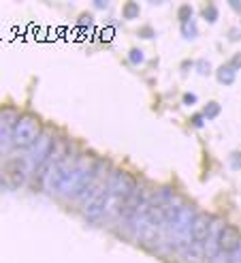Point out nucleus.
Masks as SVG:
<instances>
[{
	"instance_id": "1",
	"label": "nucleus",
	"mask_w": 241,
	"mask_h": 263,
	"mask_svg": "<svg viewBox=\"0 0 241 263\" xmlns=\"http://www.w3.org/2000/svg\"><path fill=\"white\" fill-rule=\"evenodd\" d=\"M137 178H134L132 173L128 171H122V169H117L109 175V208L113 214L120 216V210L124 206V201L128 197L134 192L137 189Z\"/></svg>"
},
{
	"instance_id": "2",
	"label": "nucleus",
	"mask_w": 241,
	"mask_h": 263,
	"mask_svg": "<svg viewBox=\"0 0 241 263\" xmlns=\"http://www.w3.org/2000/svg\"><path fill=\"white\" fill-rule=\"evenodd\" d=\"M30 169H32L30 156H13V159L7 161V165H4V169H2L0 184H4L11 191L22 189V186L28 182V175L32 173Z\"/></svg>"
},
{
	"instance_id": "3",
	"label": "nucleus",
	"mask_w": 241,
	"mask_h": 263,
	"mask_svg": "<svg viewBox=\"0 0 241 263\" xmlns=\"http://www.w3.org/2000/svg\"><path fill=\"white\" fill-rule=\"evenodd\" d=\"M39 137H41L39 118L32 114H22L17 124H15V131H13V145L15 148H22V150H28L37 143Z\"/></svg>"
},
{
	"instance_id": "4",
	"label": "nucleus",
	"mask_w": 241,
	"mask_h": 263,
	"mask_svg": "<svg viewBox=\"0 0 241 263\" xmlns=\"http://www.w3.org/2000/svg\"><path fill=\"white\" fill-rule=\"evenodd\" d=\"M17 120H20V114L15 107L11 105L0 107V152H7L13 145V131Z\"/></svg>"
},
{
	"instance_id": "5",
	"label": "nucleus",
	"mask_w": 241,
	"mask_h": 263,
	"mask_svg": "<svg viewBox=\"0 0 241 263\" xmlns=\"http://www.w3.org/2000/svg\"><path fill=\"white\" fill-rule=\"evenodd\" d=\"M107 208H109V182H107V186H103L96 195H92L90 199H86L84 214H86V218L96 220L107 212Z\"/></svg>"
},
{
	"instance_id": "6",
	"label": "nucleus",
	"mask_w": 241,
	"mask_h": 263,
	"mask_svg": "<svg viewBox=\"0 0 241 263\" xmlns=\"http://www.w3.org/2000/svg\"><path fill=\"white\" fill-rule=\"evenodd\" d=\"M75 163H77V156L73 154V152H68L66 156L60 161V163H56V167L51 169V173H49V178H47V189H49L51 192H58V186L62 184V180L66 178V175L73 171V167H75Z\"/></svg>"
},
{
	"instance_id": "7",
	"label": "nucleus",
	"mask_w": 241,
	"mask_h": 263,
	"mask_svg": "<svg viewBox=\"0 0 241 263\" xmlns=\"http://www.w3.org/2000/svg\"><path fill=\"white\" fill-rule=\"evenodd\" d=\"M218 248H220V253L233 255L235 250L241 248V233L235 227L224 225V229L220 231V238H218Z\"/></svg>"
},
{
	"instance_id": "8",
	"label": "nucleus",
	"mask_w": 241,
	"mask_h": 263,
	"mask_svg": "<svg viewBox=\"0 0 241 263\" xmlns=\"http://www.w3.org/2000/svg\"><path fill=\"white\" fill-rule=\"evenodd\" d=\"M54 142H56V139H51V133L49 131L41 133V137L37 139V143L32 145V152H30V161H32L34 167H39L41 163L47 159V154H49V150H51V145H54Z\"/></svg>"
},
{
	"instance_id": "9",
	"label": "nucleus",
	"mask_w": 241,
	"mask_h": 263,
	"mask_svg": "<svg viewBox=\"0 0 241 263\" xmlns=\"http://www.w3.org/2000/svg\"><path fill=\"white\" fill-rule=\"evenodd\" d=\"M211 216L207 214H197L195 220H192V229H190V238L192 242H198V244H205V239L209 236V229H211Z\"/></svg>"
},
{
	"instance_id": "10",
	"label": "nucleus",
	"mask_w": 241,
	"mask_h": 263,
	"mask_svg": "<svg viewBox=\"0 0 241 263\" xmlns=\"http://www.w3.org/2000/svg\"><path fill=\"white\" fill-rule=\"evenodd\" d=\"M137 238H139V244H143V246H148V248H154L156 244L160 242V229L143 223L137 231Z\"/></svg>"
},
{
	"instance_id": "11",
	"label": "nucleus",
	"mask_w": 241,
	"mask_h": 263,
	"mask_svg": "<svg viewBox=\"0 0 241 263\" xmlns=\"http://www.w3.org/2000/svg\"><path fill=\"white\" fill-rule=\"evenodd\" d=\"M181 259L184 263H201L205 259V248L198 242H190L181 248Z\"/></svg>"
},
{
	"instance_id": "12",
	"label": "nucleus",
	"mask_w": 241,
	"mask_h": 263,
	"mask_svg": "<svg viewBox=\"0 0 241 263\" xmlns=\"http://www.w3.org/2000/svg\"><path fill=\"white\" fill-rule=\"evenodd\" d=\"M218 79L222 84H233L235 81V69L233 67H220L218 69Z\"/></svg>"
},
{
	"instance_id": "13",
	"label": "nucleus",
	"mask_w": 241,
	"mask_h": 263,
	"mask_svg": "<svg viewBox=\"0 0 241 263\" xmlns=\"http://www.w3.org/2000/svg\"><path fill=\"white\" fill-rule=\"evenodd\" d=\"M134 17H139V4L128 2L124 7V20H134Z\"/></svg>"
},
{
	"instance_id": "14",
	"label": "nucleus",
	"mask_w": 241,
	"mask_h": 263,
	"mask_svg": "<svg viewBox=\"0 0 241 263\" xmlns=\"http://www.w3.org/2000/svg\"><path fill=\"white\" fill-rule=\"evenodd\" d=\"M218 114H220V105L218 103H209L207 107H205V112H203L205 118H216Z\"/></svg>"
},
{
	"instance_id": "15",
	"label": "nucleus",
	"mask_w": 241,
	"mask_h": 263,
	"mask_svg": "<svg viewBox=\"0 0 241 263\" xmlns=\"http://www.w3.org/2000/svg\"><path fill=\"white\" fill-rule=\"evenodd\" d=\"M209 263H231V255H226V253H218V255L211 257Z\"/></svg>"
},
{
	"instance_id": "16",
	"label": "nucleus",
	"mask_w": 241,
	"mask_h": 263,
	"mask_svg": "<svg viewBox=\"0 0 241 263\" xmlns=\"http://www.w3.org/2000/svg\"><path fill=\"white\" fill-rule=\"evenodd\" d=\"M190 17H192V9L188 7V4H184V7L179 9V20L184 22V24H188V20H190Z\"/></svg>"
},
{
	"instance_id": "17",
	"label": "nucleus",
	"mask_w": 241,
	"mask_h": 263,
	"mask_svg": "<svg viewBox=\"0 0 241 263\" xmlns=\"http://www.w3.org/2000/svg\"><path fill=\"white\" fill-rule=\"evenodd\" d=\"M205 17H207L209 22H216V17H218V9H216L214 4H209V7L205 9Z\"/></svg>"
},
{
	"instance_id": "18",
	"label": "nucleus",
	"mask_w": 241,
	"mask_h": 263,
	"mask_svg": "<svg viewBox=\"0 0 241 263\" xmlns=\"http://www.w3.org/2000/svg\"><path fill=\"white\" fill-rule=\"evenodd\" d=\"M131 62H132V64L143 62V51H141V49H132V51H131Z\"/></svg>"
},
{
	"instance_id": "19",
	"label": "nucleus",
	"mask_w": 241,
	"mask_h": 263,
	"mask_svg": "<svg viewBox=\"0 0 241 263\" xmlns=\"http://www.w3.org/2000/svg\"><path fill=\"white\" fill-rule=\"evenodd\" d=\"M231 67H233V69H239V67H241V54H237V56L233 58V64H231Z\"/></svg>"
},
{
	"instance_id": "20",
	"label": "nucleus",
	"mask_w": 241,
	"mask_h": 263,
	"mask_svg": "<svg viewBox=\"0 0 241 263\" xmlns=\"http://www.w3.org/2000/svg\"><path fill=\"white\" fill-rule=\"evenodd\" d=\"M233 156H235V159H233V167L239 169L241 167V154H233Z\"/></svg>"
},
{
	"instance_id": "21",
	"label": "nucleus",
	"mask_w": 241,
	"mask_h": 263,
	"mask_svg": "<svg viewBox=\"0 0 241 263\" xmlns=\"http://www.w3.org/2000/svg\"><path fill=\"white\" fill-rule=\"evenodd\" d=\"M192 124H195L197 128L203 126V116H195V118H192Z\"/></svg>"
},
{
	"instance_id": "22",
	"label": "nucleus",
	"mask_w": 241,
	"mask_h": 263,
	"mask_svg": "<svg viewBox=\"0 0 241 263\" xmlns=\"http://www.w3.org/2000/svg\"><path fill=\"white\" fill-rule=\"evenodd\" d=\"M184 103H186V105L197 103V96H195V95H186V96H184Z\"/></svg>"
},
{
	"instance_id": "23",
	"label": "nucleus",
	"mask_w": 241,
	"mask_h": 263,
	"mask_svg": "<svg viewBox=\"0 0 241 263\" xmlns=\"http://www.w3.org/2000/svg\"><path fill=\"white\" fill-rule=\"evenodd\" d=\"M141 34H145V39H150V34H152V30H150V28H143V30H141Z\"/></svg>"
}]
</instances>
